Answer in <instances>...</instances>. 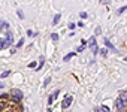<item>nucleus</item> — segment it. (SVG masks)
Instances as JSON below:
<instances>
[{"mask_svg": "<svg viewBox=\"0 0 127 112\" xmlns=\"http://www.w3.org/2000/svg\"><path fill=\"white\" fill-rule=\"evenodd\" d=\"M27 36H33V31L32 30H27Z\"/></svg>", "mask_w": 127, "mask_h": 112, "instance_id": "obj_26", "label": "nucleus"}, {"mask_svg": "<svg viewBox=\"0 0 127 112\" xmlns=\"http://www.w3.org/2000/svg\"><path fill=\"white\" fill-rule=\"evenodd\" d=\"M23 45H24V39H20V40L17 42V48H21Z\"/></svg>", "mask_w": 127, "mask_h": 112, "instance_id": "obj_16", "label": "nucleus"}, {"mask_svg": "<svg viewBox=\"0 0 127 112\" xmlns=\"http://www.w3.org/2000/svg\"><path fill=\"white\" fill-rule=\"evenodd\" d=\"M94 112H100V109H99V108H96V109H94Z\"/></svg>", "mask_w": 127, "mask_h": 112, "instance_id": "obj_28", "label": "nucleus"}, {"mask_svg": "<svg viewBox=\"0 0 127 112\" xmlns=\"http://www.w3.org/2000/svg\"><path fill=\"white\" fill-rule=\"evenodd\" d=\"M60 18H61V15H60V14H57V15L54 17V20H52V26H57V24H58V21H60Z\"/></svg>", "mask_w": 127, "mask_h": 112, "instance_id": "obj_8", "label": "nucleus"}, {"mask_svg": "<svg viewBox=\"0 0 127 112\" xmlns=\"http://www.w3.org/2000/svg\"><path fill=\"white\" fill-rule=\"evenodd\" d=\"M126 11H127V5H126V6H123V8H120V9L117 11V14H118V15H121V14H123V12H126Z\"/></svg>", "mask_w": 127, "mask_h": 112, "instance_id": "obj_12", "label": "nucleus"}, {"mask_svg": "<svg viewBox=\"0 0 127 112\" xmlns=\"http://www.w3.org/2000/svg\"><path fill=\"white\" fill-rule=\"evenodd\" d=\"M5 106H6V102H5V100H2V99H0V112H2V111L5 109Z\"/></svg>", "mask_w": 127, "mask_h": 112, "instance_id": "obj_13", "label": "nucleus"}, {"mask_svg": "<svg viewBox=\"0 0 127 112\" xmlns=\"http://www.w3.org/2000/svg\"><path fill=\"white\" fill-rule=\"evenodd\" d=\"M84 49H85V45H81V46L76 48V52H81V51H84Z\"/></svg>", "mask_w": 127, "mask_h": 112, "instance_id": "obj_19", "label": "nucleus"}, {"mask_svg": "<svg viewBox=\"0 0 127 112\" xmlns=\"http://www.w3.org/2000/svg\"><path fill=\"white\" fill-rule=\"evenodd\" d=\"M118 97L121 99V102H123V103L126 105V108H127V91H121Z\"/></svg>", "mask_w": 127, "mask_h": 112, "instance_id": "obj_7", "label": "nucleus"}, {"mask_svg": "<svg viewBox=\"0 0 127 112\" xmlns=\"http://www.w3.org/2000/svg\"><path fill=\"white\" fill-rule=\"evenodd\" d=\"M88 45H90V46H91V48H93V46H94V45H96V39H94V36H93V37H91V39H90V40H88Z\"/></svg>", "mask_w": 127, "mask_h": 112, "instance_id": "obj_14", "label": "nucleus"}, {"mask_svg": "<svg viewBox=\"0 0 127 112\" xmlns=\"http://www.w3.org/2000/svg\"><path fill=\"white\" fill-rule=\"evenodd\" d=\"M29 67H30V69L36 67V61H32V63H29Z\"/></svg>", "mask_w": 127, "mask_h": 112, "instance_id": "obj_22", "label": "nucleus"}, {"mask_svg": "<svg viewBox=\"0 0 127 112\" xmlns=\"http://www.w3.org/2000/svg\"><path fill=\"white\" fill-rule=\"evenodd\" d=\"M72 100H73V97H72L70 94H66V96H64V99H63V103H61V106H63V109H67V108L70 106V103H72Z\"/></svg>", "mask_w": 127, "mask_h": 112, "instance_id": "obj_2", "label": "nucleus"}, {"mask_svg": "<svg viewBox=\"0 0 127 112\" xmlns=\"http://www.w3.org/2000/svg\"><path fill=\"white\" fill-rule=\"evenodd\" d=\"M115 108H117L118 112H124V111H126V105L121 102L120 97H117V100H115Z\"/></svg>", "mask_w": 127, "mask_h": 112, "instance_id": "obj_3", "label": "nucleus"}, {"mask_svg": "<svg viewBox=\"0 0 127 112\" xmlns=\"http://www.w3.org/2000/svg\"><path fill=\"white\" fill-rule=\"evenodd\" d=\"M3 87H5V84H2V82H0V90H2Z\"/></svg>", "mask_w": 127, "mask_h": 112, "instance_id": "obj_27", "label": "nucleus"}, {"mask_svg": "<svg viewBox=\"0 0 127 112\" xmlns=\"http://www.w3.org/2000/svg\"><path fill=\"white\" fill-rule=\"evenodd\" d=\"M100 54L103 55V57H106V55H108V49H106V48H103V49H100Z\"/></svg>", "mask_w": 127, "mask_h": 112, "instance_id": "obj_17", "label": "nucleus"}, {"mask_svg": "<svg viewBox=\"0 0 127 112\" xmlns=\"http://www.w3.org/2000/svg\"><path fill=\"white\" fill-rule=\"evenodd\" d=\"M11 75V70H5V72H2V75H0V78H8Z\"/></svg>", "mask_w": 127, "mask_h": 112, "instance_id": "obj_11", "label": "nucleus"}, {"mask_svg": "<svg viewBox=\"0 0 127 112\" xmlns=\"http://www.w3.org/2000/svg\"><path fill=\"white\" fill-rule=\"evenodd\" d=\"M51 39H52L54 42H57V40H58V34H57V33H52V34H51Z\"/></svg>", "mask_w": 127, "mask_h": 112, "instance_id": "obj_15", "label": "nucleus"}, {"mask_svg": "<svg viewBox=\"0 0 127 112\" xmlns=\"http://www.w3.org/2000/svg\"><path fill=\"white\" fill-rule=\"evenodd\" d=\"M75 27H76V24H73V23H70V24H69V28H70V30H73Z\"/></svg>", "mask_w": 127, "mask_h": 112, "instance_id": "obj_24", "label": "nucleus"}, {"mask_svg": "<svg viewBox=\"0 0 127 112\" xmlns=\"http://www.w3.org/2000/svg\"><path fill=\"white\" fill-rule=\"evenodd\" d=\"M105 45H106V48H109V49H111L112 52H118V51L115 49V46H114V45H112V43L109 42V39H108V37H105Z\"/></svg>", "mask_w": 127, "mask_h": 112, "instance_id": "obj_5", "label": "nucleus"}, {"mask_svg": "<svg viewBox=\"0 0 127 112\" xmlns=\"http://www.w3.org/2000/svg\"><path fill=\"white\" fill-rule=\"evenodd\" d=\"M49 82H51V78H49V76H48V78H46V79H45V81H43V85H45V87H46V85H48V84H49Z\"/></svg>", "mask_w": 127, "mask_h": 112, "instance_id": "obj_21", "label": "nucleus"}, {"mask_svg": "<svg viewBox=\"0 0 127 112\" xmlns=\"http://www.w3.org/2000/svg\"><path fill=\"white\" fill-rule=\"evenodd\" d=\"M79 15H81V18H82V20H85V18H87V12H81Z\"/></svg>", "mask_w": 127, "mask_h": 112, "instance_id": "obj_23", "label": "nucleus"}, {"mask_svg": "<svg viewBox=\"0 0 127 112\" xmlns=\"http://www.w3.org/2000/svg\"><path fill=\"white\" fill-rule=\"evenodd\" d=\"M124 61H126V63H127V57H126V58H124Z\"/></svg>", "mask_w": 127, "mask_h": 112, "instance_id": "obj_29", "label": "nucleus"}, {"mask_svg": "<svg viewBox=\"0 0 127 112\" xmlns=\"http://www.w3.org/2000/svg\"><path fill=\"white\" fill-rule=\"evenodd\" d=\"M99 109H100V112H111V111H109V108H108V105H102Z\"/></svg>", "mask_w": 127, "mask_h": 112, "instance_id": "obj_10", "label": "nucleus"}, {"mask_svg": "<svg viewBox=\"0 0 127 112\" xmlns=\"http://www.w3.org/2000/svg\"><path fill=\"white\" fill-rule=\"evenodd\" d=\"M11 99H12L15 103H20V102H21V99H23V91H21V90H18V88L12 90V91H11Z\"/></svg>", "mask_w": 127, "mask_h": 112, "instance_id": "obj_1", "label": "nucleus"}, {"mask_svg": "<svg viewBox=\"0 0 127 112\" xmlns=\"http://www.w3.org/2000/svg\"><path fill=\"white\" fill-rule=\"evenodd\" d=\"M0 30H2L3 33H8L9 31V24L5 23V21H0Z\"/></svg>", "mask_w": 127, "mask_h": 112, "instance_id": "obj_4", "label": "nucleus"}, {"mask_svg": "<svg viewBox=\"0 0 127 112\" xmlns=\"http://www.w3.org/2000/svg\"><path fill=\"white\" fill-rule=\"evenodd\" d=\"M58 93H60V90H55V91H54V93H52V94H51V96L48 97V103H49V105H51V103H52V102H54V100L57 99Z\"/></svg>", "mask_w": 127, "mask_h": 112, "instance_id": "obj_6", "label": "nucleus"}, {"mask_svg": "<svg viewBox=\"0 0 127 112\" xmlns=\"http://www.w3.org/2000/svg\"><path fill=\"white\" fill-rule=\"evenodd\" d=\"M17 15H18V18L24 20V14H23V11H17Z\"/></svg>", "mask_w": 127, "mask_h": 112, "instance_id": "obj_18", "label": "nucleus"}, {"mask_svg": "<svg viewBox=\"0 0 127 112\" xmlns=\"http://www.w3.org/2000/svg\"><path fill=\"white\" fill-rule=\"evenodd\" d=\"M76 26H78V27H84V23H82V21H79V23H78Z\"/></svg>", "mask_w": 127, "mask_h": 112, "instance_id": "obj_25", "label": "nucleus"}, {"mask_svg": "<svg viewBox=\"0 0 127 112\" xmlns=\"http://www.w3.org/2000/svg\"><path fill=\"white\" fill-rule=\"evenodd\" d=\"M73 55H75V52H70V54H66L64 55V58H63V61H69L72 57H73Z\"/></svg>", "mask_w": 127, "mask_h": 112, "instance_id": "obj_9", "label": "nucleus"}, {"mask_svg": "<svg viewBox=\"0 0 127 112\" xmlns=\"http://www.w3.org/2000/svg\"><path fill=\"white\" fill-rule=\"evenodd\" d=\"M97 52H99V48H97V45H94V46H93V54L96 55Z\"/></svg>", "mask_w": 127, "mask_h": 112, "instance_id": "obj_20", "label": "nucleus"}, {"mask_svg": "<svg viewBox=\"0 0 127 112\" xmlns=\"http://www.w3.org/2000/svg\"><path fill=\"white\" fill-rule=\"evenodd\" d=\"M103 2H108V0H103Z\"/></svg>", "mask_w": 127, "mask_h": 112, "instance_id": "obj_30", "label": "nucleus"}]
</instances>
